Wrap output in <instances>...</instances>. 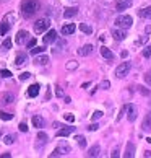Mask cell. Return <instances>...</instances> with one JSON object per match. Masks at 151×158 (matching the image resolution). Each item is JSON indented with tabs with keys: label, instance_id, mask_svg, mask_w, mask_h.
<instances>
[{
	"label": "cell",
	"instance_id": "4",
	"mask_svg": "<svg viewBox=\"0 0 151 158\" xmlns=\"http://www.w3.org/2000/svg\"><path fill=\"white\" fill-rule=\"evenodd\" d=\"M130 72V62H122L120 65L115 69V77L117 78H125Z\"/></svg>",
	"mask_w": 151,
	"mask_h": 158
},
{
	"label": "cell",
	"instance_id": "18",
	"mask_svg": "<svg viewBox=\"0 0 151 158\" xmlns=\"http://www.w3.org/2000/svg\"><path fill=\"white\" fill-rule=\"evenodd\" d=\"M91 52H93V46H91V44H86V46H83L81 49H78V54H80V56H83V57L89 56Z\"/></svg>",
	"mask_w": 151,
	"mask_h": 158
},
{
	"label": "cell",
	"instance_id": "22",
	"mask_svg": "<svg viewBox=\"0 0 151 158\" xmlns=\"http://www.w3.org/2000/svg\"><path fill=\"white\" fill-rule=\"evenodd\" d=\"M125 156H127V158H132V156H135V145H133L132 142H129V143H127Z\"/></svg>",
	"mask_w": 151,
	"mask_h": 158
},
{
	"label": "cell",
	"instance_id": "36",
	"mask_svg": "<svg viewBox=\"0 0 151 158\" xmlns=\"http://www.w3.org/2000/svg\"><path fill=\"white\" fill-rule=\"evenodd\" d=\"M63 119H65L67 122H75V116L72 113H67V114H63Z\"/></svg>",
	"mask_w": 151,
	"mask_h": 158
},
{
	"label": "cell",
	"instance_id": "25",
	"mask_svg": "<svg viewBox=\"0 0 151 158\" xmlns=\"http://www.w3.org/2000/svg\"><path fill=\"white\" fill-rule=\"evenodd\" d=\"M46 51V48H42V46H34V48H31V54L33 56H38V54H42V52Z\"/></svg>",
	"mask_w": 151,
	"mask_h": 158
},
{
	"label": "cell",
	"instance_id": "15",
	"mask_svg": "<svg viewBox=\"0 0 151 158\" xmlns=\"http://www.w3.org/2000/svg\"><path fill=\"white\" fill-rule=\"evenodd\" d=\"M26 62H28V56L26 54H18V56H16V59H15V65L21 67V65H25Z\"/></svg>",
	"mask_w": 151,
	"mask_h": 158
},
{
	"label": "cell",
	"instance_id": "17",
	"mask_svg": "<svg viewBox=\"0 0 151 158\" xmlns=\"http://www.w3.org/2000/svg\"><path fill=\"white\" fill-rule=\"evenodd\" d=\"M138 16L140 18H146V20H151V7H145L138 11Z\"/></svg>",
	"mask_w": 151,
	"mask_h": 158
},
{
	"label": "cell",
	"instance_id": "42",
	"mask_svg": "<svg viewBox=\"0 0 151 158\" xmlns=\"http://www.w3.org/2000/svg\"><path fill=\"white\" fill-rule=\"evenodd\" d=\"M145 81H146V83L151 86V70H148L146 75H145Z\"/></svg>",
	"mask_w": 151,
	"mask_h": 158
},
{
	"label": "cell",
	"instance_id": "40",
	"mask_svg": "<svg viewBox=\"0 0 151 158\" xmlns=\"http://www.w3.org/2000/svg\"><path fill=\"white\" fill-rule=\"evenodd\" d=\"M30 77H31V73H30V72H23V73L20 75V80H21V81H25V80H28Z\"/></svg>",
	"mask_w": 151,
	"mask_h": 158
},
{
	"label": "cell",
	"instance_id": "11",
	"mask_svg": "<svg viewBox=\"0 0 151 158\" xmlns=\"http://www.w3.org/2000/svg\"><path fill=\"white\" fill-rule=\"evenodd\" d=\"M39 83H34V85H31L30 88H28V96L30 98H36L38 95H39Z\"/></svg>",
	"mask_w": 151,
	"mask_h": 158
},
{
	"label": "cell",
	"instance_id": "33",
	"mask_svg": "<svg viewBox=\"0 0 151 158\" xmlns=\"http://www.w3.org/2000/svg\"><path fill=\"white\" fill-rule=\"evenodd\" d=\"M47 134H46V132H39L38 134V140H41V142H42V143H46V142H47Z\"/></svg>",
	"mask_w": 151,
	"mask_h": 158
},
{
	"label": "cell",
	"instance_id": "38",
	"mask_svg": "<svg viewBox=\"0 0 151 158\" xmlns=\"http://www.w3.org/2000/svg\"><path fill=\"white\" fill-rule=\"evenodd\" d=\"M143 57H151V46H146V48L143 49Z\"/></svg>",
	"mask_w": 151,
	"mask_h": 158
},
{
	"label": "cell",
	"instance_id": "47",
	"mask_svg": "<svg viewBox=\"0 0 151 158\" xmlns=\"http://www.w3.org/2000/svg\"><path fill=\"white\" fill-rule=\"evenodd\" d=\"M97 129H99V126H97V124H91V126L88 127V131L93 132V131H97Z\"/></svg>",
	"mask_w": 151,
	"mask_h": 158
},
{
	"label": "cell",
	"instance_id": "41",
	"mask_svg": "<svg viewBox=\"0 0 151 158\" xmlns=\"http://www.w3.org/2000/svg\"><path fill=\"white\" fill-rule=\"evenodd\" d=\"M102 118V111H96L94 114H93V121H97V119H101Z\"/></svg>",
	"mask_w": 151,
	"mask_h": 158
},
{
	"label": "cell",
	"instance_id": "27",
	"mask_svg": "<svg viewBox=\"0 0 151 158\" xmlns=\"http://www.w3.org/2000/svg\"><path fill=\"white\" fill-rule=\"evenodd\" d=\"M67 70H75V69H78V62L77 60H68L67 62V65H65Z\"/></svg>",
	"mask_w": 151,
	"mask_h": 158
},
{
	"label": "cell",
	"instance_id": "1",
	"mask_svg": "<svg viewBox=\"0 0 151 158\" xmlns=\"http://www.w3.org/2000/svg\"><path fill=\"white\" fill-rule=\"evenodd\" d=\"M41 8V3L38 2V0H23L21 2V15L25 16V18H31V16L34 13H38Z\"/></svg>",
	"mask_w": 151,
	"mask_h": 158
},
{
	"label": "cell",
	"instance_id": "32",
	"mask_svg": "<svg viewBox=\"0 0 151 158\" xmlns=\"http://www.w3.org/2000/svg\"><path fill=\"white\" fill-rule=\"evenodd\" d=\"M3 142L7 143V145H11V143L15 142V135H11V134H10V135H5L3 137Z\"/></svg>",
	"mask_w": 151,
	"mask_h": 158
},
{
	"label": "cell",
	"instance_id": "19",
	"mask_svg": "<svg viewBox=\"0 0 151 158\" xmlns=\"http://www.w3.org/2000/svg\"><path fill=\"white\" fill-rule=\"evenodd\" d=\"M77 13H78L77 7H68V8H65V11H63V16H65V18H72V16H75Z\"/></svg>",
	"mask_w": 151,
	"mask_h": 158
},
{
	"label": "cell",
	"instance_id": "45",
	"mask_svg": "<svg viewBox=\"0 0 151 158\" xmlns=\"http://www.w3.org/2000/svg\"><path fill=\"white\" fill-rule=\"evenodd\" d=\"M26 44H28V48H30V49H31V48H34V46H36V38H34V39H30Z\"/></svg>",
	"mask_w": 151,
	"mask_h": 158
},
{
	"label": "cell",
	"instance_id": "50",
	"mask_svg": "<svg viewBox=\"0 0 151 158\" xmlns=\"http://www.w3.org/2000/svg\"><path fill=\"white\" fill-rule=\"evenodd\" d=\"M112 156H114V158H117V156H119V150H114V153H112Z\"/></svg>",
	"mask_w": 151,
	"mask_h": 158
},
{
	"label": "cell",
	"instance_id": "8",
	"mask_svg": "<svg viewBox=\"0 0 151 158\" xmlns=\"http://www.w3.org/2000/svg\"><path fill=\"white\" fill-rule=\"evenodd\" d=\"M44 44H50V43H55L57 41V31L55 30H50V31H47V34L44 36Z\"/></svg>",
	"mask_w": 151,
	"mask_h": 158
},
{
	"label": "cell",
	"instance_id": "12",
	"mask_svg": "<svg viewBox=\"0 0 151 158\" xmlns=\"http://www.w3.org/2000/svg\"><path fill=\"white\" fill-rule=\"evenodd\" d=\"M141 129L145 132H149L151 131V113H148L146 116H145V121H143V124H141Z\"/></svg>",
	"mask_w": 151,
	"mask_h": 158
},
{
	"label": "cell",
	"instance_id": "51",
	"mask_svg": "<svg viewBox=\"0 0 151 158\" xmlns=\"http://www.w3.org/2000/svg\"><path fill=\"white\" fill-rule=\"evenodd\" d=\"M10 156H11L10 153H3V155H2V158H10Z\"/></svg>",
	"mask_w": 151,
	"mask_h": 158
},
{
	"label": "cell",
	"instance_id": "16",
	"mask_svg": "<svg viewBox=\"0 0 151 158\" xmlns=\"http://www.w3.org/2000/svg\"><path fill=\"white\" fill-rule=\"evenodd\" d=\"M101 54H102L104 59H107V60H112L114 59V52L111 49H107L106 46H102V48H101Z\"/></svg>",
	"mask_w": 151,
	"mask_h": 158
},
{
	"label": "cell",
	"instance_id": "10",
	"mask_svg": "<svg viewBox=\"0 0 151 158\" xmlns=\"http://www.w3.org/2000/svg\"><path fill=\"white\" fill-rule=\"evenodd\" d=\"M75 131V127H62L57 131V137H68Z\"/></svg>",
	"mask_w": 151,
	"mask_h": 158
},
{
	"label": "cell",
	"instance_id": "6",
	"mask_svg": "<svg viewBox=\"0 0 151 158\" xmlns=\"http://www.w3.org/2000/svg\"><path fill=\"white\" fill-rule=\"evenodd\" d=\"M28 39H30V33H28V31H25V30H21V31H18V33H16V44H26L28 43Z\"/></svg>",
	"mask_w": 151,
	"mask_h": 158
},
{
	"label": "cell",
	"instance_id": "7",
	"mask_svg": "<svg viewBox=\"0 0 151 158\" xmlns=\"http://www.w3.org/2000/svg\"><path fill=\"white\" fill-rule=\"evenodd\" d=\"M130 7H132V0H117L115 2V10L117 11H124Z\"/></svg>",
	"mask_w": 151,
	"mask_h": 158
},
{
	"label": "cell",
	"instance_id": "49",
	"mask_svg": "<svg viewBox=\"0 0 151 158\" xmlns=\"http://www.w3.org/2000/svg\"><path fill=\"white\" fill-rule=\"evenodd\" d=\"M143 155H145V156H146V158H149V156H151V152H149V150H146V152H145V153H143Z\"/></svg>",
	"mask_w": 151,
	"mask_h": 158
},
{
	"label": "cell",
	"instance_id": "46",
	"mask_svg": "<svg viewBox=\"0 0 151 158\" xmlns=\"http://www.w3.org/2000/svg\"><path fill=\"white\" fill-rule=\"evenodd\" d=\"M18 129H20L21 132H28V126L25 124V122H21V124L18 126Z\"/></svg>",
	"mask_w": 151,
	"mask_h": 158
},
{
	"label": "cell",
	"instance_id": "52",
	"mask_svg": "<svg viewBox=\"0 0 151 158\" xmlns=\"http://www.w3.org/2000/svg\"><path fill=\"white\" fill-rule=\"evenodd\" d=\"M0 137H2V132H0Z\"/></svg>",
	"mask_w": 151,
	"mask_h": 158
},
{
	"label": "cell",
	"instance_id": "13",
	"mask_svg": "<svg viewBox=\"0 0 151 158\" xmlns=\"http://www.w3.org/2000/svg\"><path fill=\"white\" fill-rule=\"evenodd\" d=\"M73 33H75V25L73 23H68V25L62 26V34L63 36H68V34H73Z\"/></svg>",
	"mask_w": 151,
	"mask_h": 158
},
{
	"label": "cell",
	"instance_id": "5",
	"mask_svg": "<svg viewBox=\"0 0 151 158\" xmlns=\"http://www.w3.org/2000/svg\"><path fill=\"white\" fill-rule=\"evenodd\" d=\"M124 109H125V113H127V119H129L130 122H133V121L137 119V116H138V108L135 106V104H125Z\"/></svg>",
	"mask_w": 151,
	"mask_h": 158
},
{
	"label": "cell",
	"instance_id": "29",
	"mask_svg": "<svg viewBox=\"0 0 151 158\" xmlns=\"http://www.w3.org/2000/svg\"><path fill=\"white\" fill-rule=\"evenodd\" d=\"M137 90H138V93H141L143 96H148L149 93H151V90H148V88H145L143 85H138V86H137Z\"/></svg>",
	"mask_w": 151,
	"mask_h": 158
},
{
	"label": "cell",
	"instance_id": "20",
	"mask_svg": "<svg viewBox=\"0 0 151 158\" xmlns=\"http://www.w3.org/2000/svg\"><path fill=\"white\" fill-rule=\"evenodd\" d=\"M101 155V147L99 145H94V147H91L88 150V153H86V156H99Z\"/></svg>",
	"mask_w": 151,
	"mask_h": 158
},
{
	"label": "cell",
	"instance_id": "28",
	"mask_svg": "<svg viewBox=\"0 0 151 158\" xmlns=\"http://www.w3.org/2000/svg\"><path fill=\"white\" fill-rule=\"evenodd\" d=\"M80 30L83 31V33H86V34H91V33H93L91 26H89V25H86V23H81V25H80Z\"/></svg>",
	"mask_w": 151,
	"mask_h": 158
},
{
	"label": "cell",
	"instance_id": "48",
	"mask_svg": "<svg viewBox=\"0 0 151 158\" xmlns=\"http://www.w3.org/2000/svg\"><path fill=\"white\" fill-rule=\"evenodd\" d=\"M89 85H91V81H86V83H83V85H81V88H85V90H86Z\"/></svg>",
	"mask_w": 151,
	"mask_h": 158
},
{
	"label": "cell",
	"instance_id": "35",
	"mask_svg": "<svg viewBox=\"0 0 151 158\" xmlns=\"http://www.w3.org/2000/svg\"><path fill=\"white\" fill-rule=\"evenodd\" d=\"M13 20H15V15H13V13H8V15L5 16V18H3V21H7V23H8L10 26L13 25Z\"/></svg>",
	"mask_w": 151,
	"mask_h": 158
},
{
	"label": "cell",
	"instance_id": "21",
	"mask_svg": "<svg viewBox=\"0 0 151 158\" xmlns=\"http://www.w3.org/2000/svg\"><path fill=\"white\" fill-rule=\"evenodd\" d=\"M34 64H38V65H47L49 64V57L47 56H38L36 59H34Z\"/></svg>",
	"mask_w": 151,
	"mask_h": 158
},
{
	"label": "cell",
	"instance_id": "24",
	"mask_svg": "<svg viewBox=\"0 0 151 158\" xmlns=\"http://www.w3.org/2000/svg\"><path fill=\"white\" fill-rule=\"evenodd\" d=\"M15 101V96L11 95V93H3V96H2V103L3 104H11Z\"/></svg>",
	"mask_w": 151,
	"mask_h": 158
},
{
	"label": "cell",
	"instance_id": "3",
	"mask_svg": "<svg viewBox=\"0 0 151 158\" xmlns=\"http://www.w3.org/2000/svg\"><path fill=\"white\" fill-rule=\"evenodd\" d=\"M49 26H50V20L49 18H41V20H38L36 23H34V33L41 34V33L47 31Z\"/></svg>",
	"mask_w": 151,
	"mask_h": 158
},
{
	"label": "cell",
	"instance_id": "14",
	"mask_svg": "<svg viewBox=\"0 0 151 158\" xmlns=\"http://www.w3.org/2000/svg\"><path fill=\"white\" fill-rule=\"evenodd\" d=\"M31 122H33V126H34V127H38V129H42L44 124H46V121L41 118V116H33Z\"/></svg>",
	"mask_w": 151,
	"mask_h": 158
},
{
	"label": "cell",
	"instance_id": "26",
	"mask_svg": "<svg viewBox=\"0 0 151 158\" xmlns=\"http://www.w3.org/2000/svg\"><path fill=\"white\" fill-rule=\"evenodd\" d=\"M0 119H2V121H11V119H13V114L5 113V111H0Z\"/></svg>",
	"mask_w": 151,
	"mask_h": 158
},
{
	"label": "cell",
	"instance_id": "23",
	"mask_svg": "<svg viewBox=\"0 0 151 158\" xmlns=\"http://www.w3.org/2000/svg\"><path fill=\"white\" fill-rule=\"evenodd\" d=\"M112 38H114L115 41H124V39H125V31L114 30V31H112Z\"/></svg>",
	"mask_w": 151,
	"mask_h": 158
},
{
	"label": "cell",
	"instance_id": "31",
	"mask_svg": "<svg viewBox=\"0 0 151 158\" xmlns=\"http://www.w3.org/2000/svg\"><path fill=\"white\" fill-rule=\"evenodd\" d=\"M8 30H10V25L7 21H2V25H0V34H7Z\"/></svg>",
	"mask_w": 151,
	"mask_h": 158
},
{
	"label": "cell",
	"instance_id": "9",
	"mask_svg": "<svg viewBox=\"0 0 151 158\" xmlns=\"http://www.w3.org/2000/svg\"><path fill=\"white\" fill-rule=\"evenodd\" d=\"M68 152H70V147H67V145H62V147L55 148L54 152H52V153H50V156H62V155L68 153Z\"/></svg>",
	"mask_w": 151,
	"mask_h": 158
},
{
	"label": "cell",
	"instance_id": "2",
	"mask_svg": "<svg viewBox=\"0 0 151 158\" xmlns=\"http://www.w3.org/2000/svg\"><path fill=\"white\" fill-rule=\"evenodd\" d=\"M115 25H117L119 28H124V30H129V28H132L133 25V20L130 15H120L115 18Z\"/></svg>",
	"mask_w": 151,
	"mask_h": 158
},
{
	"label": "cell",
	"instance_id": "37",
	"mask_svg": "<svg viewBox=\"0 0 151 158\" xmlns=\"http://www.w3.org/2000/svg\"><path fill=\"white\" fill-rule=\"evenodd\" d=\"M2 48H3V49H10V48H11V39H10V38H7V39L2 43Z\"/></svg>",
	"mask_w": 151,
	"mask_h": 158
},
{
	"label": "cell",
	"instance_id": "30",
	"mask_svg": "<svg viewBox=\"0 0 151 158\" xmlns=\"http://www.w3.org/2000/svg\"><path fill=\"white\" fill-rule=\"evenodd\" d=\"M75 140L78 142V145H80L81 148H85V147H86V139H85L83 135H77V137H75Z\"/></svg>",
	"mask_w": 151,
	"mask_h": 158
},
{
	"label": "cell",
	"instance_id": "39",
	"mask_svg": "<svg viewBox=\"0 0 151 158\" xmlns=\"http://www.w3.org/2000/svg\"><path fill=\"white\" fill-rule=\"evenodd\" d=\"M0 75H2L3 78H10L11 77V72H10V70H7V69H3L2 72H0Z\"/></svg>",
	"mask_w": 151,
	"mask_h": 158
},
{
	"label": "cell",
	"instance_id": "43",
	"mask_svg": "<svg viewBox=\"0 0 151 158\" xmlns=\"http://www.w3.org/2000/svg\"><path fill=\"white\" fill-rule=\"evenodd\" d=\"M146 41H148V36H143V38H140V39H138L135 44H137V46H140V44H145Z\"/></svg>",
	"mask_w": 151,
	"mask_h": 158
},
{
	"label": "cell",
	"instance_id": "34",
	"mask_svg": "<svg viewBox=\"0 0 151 158\" xmlns=\"http://www.w3.org/2000/svg\"><path fill=\"white\" fill-rule=\"evenodd\" d=\"M97 88H102V90H109V88H111V83H109L107 80H104V81H101V83L97 85Z\"/></svg>",
	"mask_w": 151,
	"mask_h": 158
},
{
	"label": "cell",
	"instance_id": "44",
	"mask_svg": "<svg viewBox=\"0 0 151 158\" xmlns=\"http://www.w3.org/2000/svg\"><path fill=\"white\" fill-rule=\"evenodd\" d=\"M55 95H57V96H63V90H62V86H55Z\"/></svg>",
	"mask_w": 151,
	"mask_h": 158
}]
</instances>
